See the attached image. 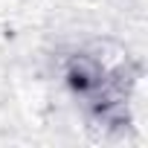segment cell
<instances>
[{"instance_id": "obj_1", "label": "cell", "mask_w": 148, "mask_h": 148, "mask_svg": "<svg viewBox=\"0 0 148 148\" xmlns=\"http://www.w3.org/2000/svg\"><path fill=\"white\" fill-rule=\"evenodd\" d=\"M105 82H108V70L93 55H73L67 61V84L76 90V93L93 96Z\"/></svg>"}]
</instances>
